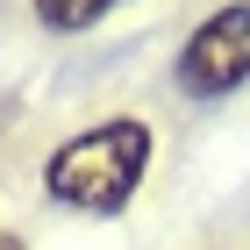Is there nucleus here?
<instances>
[{
  "instance_id": "obj_1",
  "label": "nucleus",
  "mask_w": 250,
  "mask_h": 250,
  "mask_svg": "<svg viewBox=\"0 0 250 250\" xmlns=\"http://www.w3.org/2000/svg\"><path fill=\"white\" fill-rule=\"evenodd\" d=\"M143 172H150V129L143 122H100V129L50 150L43 186H50V200H64L79 214H115V208H129Z\"/></svg>"
},
{
  "instance_id": "obj_2",
  "label": "nucleus",
  "mask_w": 250,
  "mask_h": 250,
  "mask_svg": "<svg viewBox=\"0 0 250 250\" xmlns=\"http://www.w3.org/2000/svg\"><path fill=\"white\" fill-rule=\"evenodd\" d=\"M250 79V0H229V7H214L200 29L186 36L179 50V86L193 100H222L236 93Z\"/></svg>"
},
{
  "instance_id": "obj_3",
  "label": "nucleus",
  "mask_w": 250,
  "mask_h": 250,
  "mask_svg": "<svg viewBox=\"0 0 250 250\" xmlns=\"http://www.w3.org/2000/svg\"><path fill=\"white\" fill-rule=\"evenodd\" d=\"M115 0H36V21L43 29H58V36H79V29H93Z\"/></svg>"
}]
</instances>
